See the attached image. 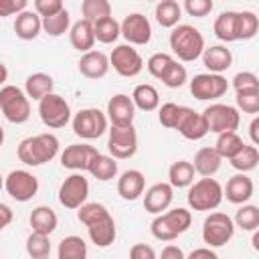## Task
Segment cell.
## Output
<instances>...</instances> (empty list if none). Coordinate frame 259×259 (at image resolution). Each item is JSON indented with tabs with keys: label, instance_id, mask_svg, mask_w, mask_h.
Returning a JSON list of instances; mask_svg holds the SVG:
<instances>
[{
	"label": "cell",
	"instance_id": "cell-2",
	"mask_svg": "<svg viewBox=\"0 0 259 259\" xmlns=\"http://www.w3.org/2000/svg\"><path fill=\"white\" fill-rule=\"evenodd\" d=\"M59 138L55 134H36L30 138H24L18 148H16V156L22 164L26 166H42L47 162H51L53 158H57L59 154Z\"/></svg>",
	"mask_w": 259,
	"mask_h": 259
},
{
	"label": "cell",
	"instance_id": "cell-32",
	"mask_svg": "<svg viewBox=\"0 0 259 259\" xmlns=\"http://www.w3.org/2000/svg\"><path fill=\"white\" fill-rule=\"evenodd\" d=\"M132 99L136 103L138 109L142 111H154L160 107V93L154 85L150 83H142V85H136L134 93H132Z\"/></svg>",
	"mask_w": 259,
	"mask_h": 259
},
{
	"label": "cell",
	"instance_id": "cell-26",
	"mask_svg": "<svg viewBox=\"0 0 259 259\" xmlns=\"http://www.w3.org/2000/svg\"><path fill=\"white\" fill-rule=\"evenodd\" d=\"M202 63L210 73H223L233 65V53L223 45H212L204 49Z\"/></svg>",
	"mask_w": 259,
	"mask_h": 259
},
{
	"label": "cell",
	"instance_id": "cell-4",
	"mask_svg": "<svg viewBox=\"0 0 259 259\" xmlns=\"http://www.w3.org/2000/svg\"><path fill=\"white\" fill-rule=\"evenodd\" d=\"M190 225H192L190 210L176 206V208H170V210L156 214V219L150 225V231H152L154 239L168 243V241H174L176 237H180L182 233H186L190 229Z\"/></svg>",
	"mask_w": 259,
	"mask_h": 259
},
{
	"label": "cell",
	"instance_id": "cell-34",
	"mask_svg": "<svg viewBox=\"0 0 259 259\" xmlns=\"http://www.w3.org/2000/svg\"><path fill=\"white\" fill-rule=\"evenodd\" d=\"M259 32V16L251 10L237 12L235 20V38L237 40H249Z\"/></svg>",
	"mask_w": 259,
	"mask_h": 259
},
{
	"label": "cell",
	"instance_id": "cell-12",
	"mask_svg": "<svg viewBox=\"0 0 259 259\" xmlns=\"http://www.w3.org/2000/svg\"><path fill=\"white\" fill-rule=\"evenodd\" d=\"M229 89V81L221 73H200L190 79V93L200 101H214Z\"/></svg>",
	"mask_w": 259,
	"mask_h": 259
},
{
	"label": "cell",
	"instance_id": "cell-50",
	"mask_svg": "<svg viewBox=\"0 0 259 259\" xmlns=\"http://www.w3.org/2000/svg\"><path fill=\"white\" fill-rule=\"evenodd\" d=\"M65 6H63V0H34V10L45 18V16H53L57 12H61Z\"/></svg>",
	"mask_w": 259,
	"mask_h": 259
},
{
	"label": "cell",
	"instance_id": "cell-47",
	"mask_svg": "<svg viewBox=\"0 0 259 259\" xmlns=\"http://www.w3.org/2000/svg\"><path fill=\"white\" fill-rule=\"evenodd\" d=\"M180 109H182V105H176L172 101L162 103L158 107V121L168 130H176V123H178V117H180Z\"/></svg>",
	"mask_w": 259,
	"mask_h": 259
},
{
	"label": "cell",
	"instance_id": "cell-57",
	"mask_svg": "<svg viewBox=\"0 0 259 259\" xmlns=\"http://www.w3.org/2000/svg\"><path fill=\"white\" fill-rule=\"evenodd\" d=\"M251 245H253V249L259 253V229H255V231H253V237H251Z\"/></svg>",
	"mask_w": 259,
	"mask_h": 259
},
{
	"label": "cell",
	"instance_id": "cell-44",
	"mask_svg": "<svg viewBox=\"0 0 259 259\" xmlns=\"http://www.w3.org/2000/svg\"><path fill=\"white\" fill-rule=\"evenodd\" d=\"M174 61H176V59H174L172 55H168V53H154V55L148 59L146 67H148V71H150L152 77L162 79L164 73L170 69V65H172Z\"/></svg>",
	"mask_w": 259,
	"mask_h": 259
},
{
	"label": "cell",
	"instance_id": "cell-53",
	"mask_svg": "<svg viewBox=\"0 0 259 259\" xmlns=\"http://www.w3.org/2000/svg\"><path fill=\"white\" fill-rule=\"evenodd\" d=\"M160 255H162V259H184V251L176 245H166Z\"/></svg>",
	"mask_w": 259,
	"mask_h": 259
},
{
	"label": "cell",
	"instance_id": "cell-24",
	"mask_svg": "<svg viewBox=\"0 0 259 259\" xmlns=\"http://www.w3.org/2000/svg\"><path fill=\"white\" fill-rule=\"evenodd\" d=\"M42 30V16L34 10H24L16 14L14 20V32L20 40H34Z\"/></svg>",
	"mask_w": 259,
	"mask_h": 259
},
{
	"label": "cell",
	"instance_id": "cell-52",
	"mask_svg": "<svg viewBox=\"0 0 259 259\" xmlns=\"http://www.w3.org/2000/svg\"><path fill=\"white\" fill-rule=\"evenodd\" d=\"M130 257L132 259H156V251L146 243H136L130 249Z\"/></svg>",
	"mask_w": 259,
	"mask_h": 259
},
{
	"label": "cell",
	"instance_id": "cell-15",
	"mask_svg": "<svg viewBox=\"0 0 259 259\" xmlns=\"http://www.w3.org/2000/svg\"><path fill=\"white\" fill-rule=\"evenodd\" d=\"M109 63H111L113 71L121 77H136L144 69L142 55L130 42L127 45H117L109 55Z\"/></svg>",
	"mask_w": 259,
	"mask_h": 259
},
{
	"label": "cell",
	"instance_id": "cell-54",
	"mask_svg": "<svg viewBox=\"0 0 259 259\" xmlns=\"http://www.w3.org/2000/svg\"><path fill=\"white\" fill-rule=\"evenodd\" d=\"M190 259H198V257H206V259H217V253L212 251V247H202V249H194L190 255H188Z\"/></svg>",
	"mask_w": 259,
	"mask_h": 259
},
{
	"label": "cell",
	"instance_id": "cell-36",
	"mask_svg": "<svg viewBox=\"0 0 259 259\" xmlns=\"http://www.w3.org/2000/svg\"><path fill=\"white\" fill-rule=\"evenodd\" d=\"M57 255H59V259H85L87 243L77 235H69L59 243Z\"/></svg>",
	"mask_w": 259,
	"mask_h": 259
},
{
	"label": "cell",
	"instance_id": "cell-41",
	"mask_svg": "<svg viewBox=\"0 0 259 259\" xmlns=\"http://www.w3.org/2000/svg\"><path fill=\"white\" fill-rule=\"evenodd\" d=\"M51 235H42V233H36L32 231L26 239V253L28 257L32 259H45L51 255Z\"/></svg>",
	"mask_w": 259,
	"mask_h": 259
},
{
	"label": "cell",
	"instance_id": "cell-7",
	"mask_svg": "<svg viewBox=\"0 0 259 259\" xmlns=\"http://www.w3.org/2000/svg\"><path fill=\"white\" fill-rule=\"evenodd\" d=\"M107 123H109V117L103 111H99L97 107H85L75 113L73 132L81 140H95V138H101L105 132H109Z\"/></svg>",
	"mask_w": 259,
	"mask_h": 259
},
{
	"label": "cell",
	"instance_id": "cell-46",
	"mask_svg": "<svg viewBox=\"0 0 259 259\" xmlns=\"http://www.w3.org/2000/svg\"><path fill=\"white\" fill-rule=\"evenodd\" d=\"M237 107L243 113H259V89H247V91H237Z\"/></svg>",
	"mask_w": 259,
	"mask_h": 259
},
{
	"label": "cell",
	"instance_id": "cell-43",
	"mask_svg": "<svg viewBox=\"0 0 259 259\" xmlns=\"http://www.w3.org/2000/svg\"><path fill=\"white\" fill-rule=\"evenodd\" d=\"M235 225L243 231H255L259 229V206L255 204H243L235 214Z\"/></svg>",
	"mask_w": 259,
	"mask_h": 259
},
{
	"label": "cell",
	"instance_id": "cell-28",
	"mask_svg": "<svg viewBox=\"0 0 259 259\" xmlns=\"http://www.w3.org/2000/svg\"><path fill=\"white\" fill-rule=\"evenodd\" d=\"M28 223H30L32 231L42 233V235H53L55 229H57V225H59V219H57V212L51 206L40 204V206L32 208Z\"/></svg>",
	"mask_w": 259,
	"mask_h": 259
},
{
	"label": "cell",
	"instance_id": "cell-16",
	"mask_svg": "<svg viewBox=\"0 0 259 259\" xmlns=\"http://www.w3.org/2000/svg\"><path fill=\"white\" fill-rule=\"evenodd\" d=\"M176 132L182 138L196 142V140H202L210 130H208V121H206L204 113H198L192 107L182 105L180 117H178V123H176Z\"/></svg>",
	"mask_w": 259,
	"mask_h": 259
},
{
	"label": "cell",
	"instance_id": "cell-51",
	"mask_svg": "<svg viewBox=\"0 0 259 259\" xmlns=\"http://www.w3.org/2000/svg\"><path fill=\"white\" fill-rule=\"evenodd\" d=\"M28 6V0H0V16L8 18L12 14L24 12Z\"/></svg>",
	"mask_w": 259,
	"mask_h": 259
},
{
	"label": "cell",
	"instance_id": "cell-6",
	"mask_svg": "<svg viewBox=\"0 0 259 259\" xmlns=\"http://www.w3.org/2000/svg\"><path fill=\"white\" fill-rule=\"evenodd\" d=\"M0 109L6 121L24 123L30 117V97L14 85H4L0 89Z\"/></svg>",
	"mask_w": 259,
	"mask_h": 259
},
{
	"label": "cell",
	"instance_id": "cell-21",
	"mask_svg": "<svg viewBox=\"0 0 259 259\" xmlns=\"http://www.w3.org/2000/svg\"><path fill=\"white\" fill-rule=\"evenodd\" d=\"M77 65H79V73L83 77H87V79H101V77L107 75V71L111 67L109 57L105 53L93 51V49L87 51V53H83Z\"/></svg>",
	"mask_w": 259,
	"mask_h": 259
},
{
	"label": "cell",
	"instance_id": "cell-42",
	"mask_svg": "<svg viewBox=\"0 0 259 259\" xmlns=\"http://www.w3.org/2000/svg\"><path fill=\"white\" fill-rule=\"evenodd\" d=\"M81 14L83 18L95 22L99 18L111 16V2L109 0H83L81 2Z\"/></svg>",
	"mask_w": 259,
	"mask_h": 259
},
{
	"label": "cell",
	"instance_id": "cell-56",
	"mask_svg": "<svg viewBox=\"0 0 259 259\" xmlns=\"http://www.w3.org/2000/svg\"><path fill=\"white\" fill-rule=\"evenodd\" d=\"M0 214H2V221H0V229H6L8 225H10V221H12V208L8 206V204H0Z\"/></svg>",
	"mask_w": 259,
	"mask_h": 259
},
{
	"label": "cell",
	"instance_id": "cell-11",
	"mask_svg": "<svg viewBox=\"0 0 259 259\" xmlns=\"http://www.w3.org/2000/svg\"><path fill=\"white\" fill-rule=\"evenodd\" d=\"M4 190L16 202H28L38 192V178L28 170H12L4 178Z\"/></svg>",
	"mask_w": 259,
	"mask_h": 259
},
{
	"label": "cell",
	"instance_id": "cell-27",
	"mask_svg": "<svg viewBox=\"0 0 259 259\" xmlns=\"http://www.w3.org/2000/svg\"><path fill=\"white\" fill-rule=\"evenodd\" d=\"M194 170L200 174V176H214L219 170H221V164H223V156L217 152V148L212 146H206V148H200L196 154H194Z\"/></svg>",
	"mask_w": 259,
	"mask_h": 259
},
{
	"label": "cell",
	"instance_id": "cell-39",
	"mask_svg": "<svg viewBox=\"0 0 259 259\" xmlns=\"http://www.w3.org/2000/svg\"><path fill=\"white\" fill-rule=\"evenodd\" d=\"M71 26L73 24H71V16H69L67 8H63L61 12H57L53 16H45L42 18V30L47 34H51V36H61V34L69 32Z\"/></svg>",
	"mask_w": 259,
	"mask_h": 259
},
{
	"label": "cell",
	"instance_id": "cell-10",
	"mask_svg": "<svg viewBox=\"0 0 259 259\" xmlns=\"http://www.w3.org/2000/svg\"><path fill=\"white\" fill-rule=\"evenodd\" d=\"M107 150L117 160H127L138 152V132L132 125H111L107 136Z\"/></svg>",
	"mask_w": 259,
	"mask_h": 259
},
{
	"label": "cell",
	"instance_id": "cell-35",
	"mask_svg": "<svg viewBox=\"0 0 259 259\" xmlns=\"http://www.w3.org/2000/svg\"><path fill=\"white\" fill-rule=\"evenodd\" d=\"M95 38L103 45H111L121 36V22H117L113 16H105L93 22Z\"/></svg>",
	"mask_w": 259,
	"mask_h": 259
},
{
	"label": "cell",
	"instance_id": "cell-48",
	"mask_svg": "<svg viewBox=\"0 0 259 259\" xmlns=\"http://www.w3.org/2000/svg\"><path fill=\"white\" fill-rule=\"evenodd\" d=\"M214 2L212 0H184V12L194 18H204L212 12Z\"/></svg>",
	"mask_w": 259,
	"mask_h": 259
},
{
	"label": "cell",
	"instance_id": "cell-40",
	"mask_svg": "<svg viewBox=\"0 0 259 259\" xmlns=\"http://www.w3.org/2000/svg\"><path fill=\"white\" fill-rule=\"evenodd\" d=\"M217 136H219V138H217L214 148H217V152L223 156V160H225V158L231 160V158L245 146V142L239 138L237 132H223V134H217Z\"/></svg>",
	"mask_w": 259,
	"mask_h": 259
},
{
	"label": "cell",
	"instance_id": "cell-22",
	"mask_svg": "<svg viewBox=\"0 0 259 259\" xmlns=\"http://www.w3.org/2000/svg\"><path fill=\"white\" fill-rule=\"evenodd\" d=\"M253 190L255 186H253V180L247 176V172H237L227 180L225 198L233 204H245L253 196Z\"/></svg>",
	"mask_w": 259,
	"mask_h": 259
},
{
	"label": "cell",
	"instance_id": "cell-13",
	"mask_svg": "<svg viewBox=\"0 0 259 259\" xmlns=\"http://www.w3.org/2000/svg\"><path fill=\"white\" fill-rule=\"evenodd\" d=\"M87 196H89V182L83 176V172H73L59 186V202L69 210L83 206L87 202Z\"/></svg>",
	"mask_w": 259,
	"mask_h": 259
},
{
	"label": "cell",
	"instance_id": "cell-18",
	"mask_svg": "<svg viewBox=\"0 0 259 259\" xmlns=\"http://www.w3.org/2000/svg\"><path fill=\"white\" fill-rule=\"evenodd\" d=\"M121 36L130 42V45H138L144 47L150 42L152 38V24L150 20L140 14V12H132L121 20Z\"/></svg>",
	"mask_w": 259,
	"mask_h": 259
},
{
	"label": "cell",
	"instance_id": "cell-5",
	"mask_svg": "<svg viewBox=\"0 0 259 259\" xmlns=\"http://www.w3.org/2000/svg\"><path fill=\"white\" fill-rule=\"evenodd\" d=\"M225 198V188L212 178V176H202L200 180L192 182L188 188V206L192 210H214Z\"/></svg>",
	"mask_w": 259,
	"mask_h": 259
},
{
	"label": "cell",
	"instance_id": "cell-19",
	"mask_svg": "<svg viewBox=\"0 0 259 259\" xmlns=\"http://www.w3.org/2000/svg\"><path fill=\"white\" fill-rule=\"evenodd\" d=\"M174 198V186L170 182H156L144 194V208L150 214H160L170 208Z\"/></svg>",
	"mask_w": 259,
	"mask_h": 259
},
{
	"label": "cell",
	"instance_id": "cell-17",
	"mask_svg": "<svg viewBox=\"0 0 259 259\" xmlns=\"http://www.w3.org/2000/svg\"><path fill=\"white\" fill-rule=\"evenodd\" d=\"M97 154V148L89 144H71L61 152V166L73 172H87Z\"/></svg>",
	"mask_w": 259,
	"mask_h": 259
},
{
	"label": "cell",
	"instance_id": "cell-58",
	"mask_svg": "<svg viewBox=\"0 0 259 259\" xmlns=\"http://www.w3.org/2000/svg\"><path fill=\"white\" fill-rule=\"evenodd\" d=\"M146 2H160V0H146Z\"/></svg>",
	"mask_w": 259,
	"mask_h": 259
},
{
	"label": "cell",
	"instance_id": "cell-55",
	"mask_svg": "<svg viewBox=\"0 0 259 259\" xmlns=\"http://www.w3.org/2000/svg\"><path fill=\"white\" fill-rule=\"evenodd\" d=\"M249 138L255 146H259V115H255L249 123Z\"/></svg>",
	"mask_w": 259,
	"mask_h": 259
},
{
	"label": "cell",
	"instance_id": "cell-38",
	"mask_svg": "<svg viewBox=\"0 0 259 259\" xmlns=\"http://www.w3.org/2000/svg\"><path fill=\"white\" fill-rule=\"evenodd\" d=\"M235 20H237V12L235 10H225V12H221L217 16V20L212 24V30H214L219 40H223V42L237 40L235 38Z\"/></svg>",
	"mask_w": 259,
	"mask_h": 259
},
{
	"label": "cell",
	"instance_id": "cell-8",
	"mask_svg": "<svg viewBox=\"0 0 259 259\" xmlns=\"http://www.w3.org/2000/svg\"><path fill=\"white\" fill-rule=\"evenodd\" d=\"M235 221L225 212H210L202 223V241L208 247H223L235 235Z\"/></svg>",
	"mask_w": 259,
	"mask_h": 259
},
{
	"label": "cell",
	"instance_id": "cell-30",
	"mask_svg": "<svg viewBox=\"0 0 259 259\" xmlns=\"http://www.w3.org/2000/svg\"><path fill=\"white\" fill-rule=\"evenodd\" d=\"M154 16L162 28H174L182 18V8L176 0H160L156 4Z\"/></svg>",
	"mask_w": 259,
	"mask_h": 259
},
{
	"label": "cell",
	"instance_id": "cell-9",
	"mask_svg": "<svg viewBox=\"0 0 259 259\" xmlns=\"http://www.w3.org/2000/svg\"><path fill=\"white\" fill-rule=\"evenodd\" d=\"M38 115L47 127L59 130L71 121V107L59 93H49L38 101Z\"/></svg>",
	"mask_w": 259,
	"mask_h": 259
},
{
	"label": "cell",
	"instance_id": "cell-29",
	"mask_svg": "<svg viewBox=\"0 0 259 259\" xmlns=\"http://www.w3.org/2000/svg\"><path fill=\"white\" fill-rule=\"evenodd\" d=\"M53 87H55V81H53V77L47 75V73H32V75H28L26 81H24V91H26V95H28L30 99H34V101H40L45 95L53 93Z\"/></svg>",
	"mask_w": 259,
	"mask_h": 259
},
{
	"label": "cell",
	"instance_id": "cell-49",
	"mask_svg": "<svg viewBox=\"0 0 259 259\" xmlns=\"http://www.w3.org/2000/svg\"><path fill=\"white\" fill-rule=\"evenodd\" d=\"M235 91H247V89H259V77L251 71H239L233 77Z\"/></svg>",
	"mask_w": 259,
	"mask_h": 259
},
{
	"label": "cell",
	"instance_id": "cell-1",
	"mask_svg": "<svg viewBox=\"0 0 259 259\" xmlns=\"http://www.w3.org/2000/svg\"><path fill=\"white\" fill-rule=\"evenodd\" d=\"M77 219H79V223H83L87 227L89 239H91V243L95 247L105 249L115 241V237H117L115 221L109 214L105 204H101V202H85L83 206H79Z\"/></svg>",
	"mask_w": 259,
	"mask_h": 259
},
{
	"label": "cell",
	"instance_id": "cell-3",
	"mask_svg": "<svg viewBox=\"0 0 259 259\" xmlns=\"http://www.w3.org/2000/svg\"><path fill=\"white\" fill-rule=\"evenodd\" d=\"M170 49L180 61L192 63L198 57H202L206 47L204 36L198 28H194L192 24H176L170 32Z\"/></svg>",
	"mask_w": 259,
	"mask_h": 259
},
{
	"label": "cell",
	"instance_id": "cell-20",
	"mask_svg": "<svg viewBox=\"0 0 259 259\" xmlns=\"http://www.w3.org/2000/svg\"><path fill=\"white\" fill-rule=\"evenodd\" d=\"M136 103L130 95L117 93L107 101V117L111 125H132L136 117Z\"/></svg>",
	"mask_w": 259,
	"mask_h": 259
},
{
	"label": "cell",
	"instance_id": "cell-33",
	"mask_svg": "<svg viewBox=\"0 0 259 259\" xmlns=\"http://www.w3.org/2000/svg\"><path fill=\"white\" fill-rule=\"evenodd\" d=\"M194 164L188 160H178L168 168V182L174 188H186L194 182Z\"/></svg>",
	"mask_w": 259,
	"mask_h": 259
},
{
	"label": "cell",
	"instance_id": "cell-23",
	"mask_svg": "<svg viewBox=\"0 0 259 259\" xmlns=\"http://www.w3.org/2000/svg\"><path fill=\"white\" fill-rule=\"evenodd\" d=\"M146 188V176L140 170H125L117 178V194L123 200H138L144 194Z\"/></svg>",
	"mask_w": 259,
	"mask_h": 259
},
{
	"label": "cell",
	"instance_id": "cell-25",
	"mask_svg": "<svg viewBox=\"0 0 259 259\" xmlns=\"http://www.w3.org/2000/svg\"><path fill=\"white\" fill-rule=\"evenodd\" d=\"M69 40L73 45V49H77L79 53H87L93 49L95 45V28H93V22L87 20V18H81L77 22H73L71 30H69Z\"/></svg>",
	"mask_w": 259,
	"mask_h": 259
},
{
	"label": "cell",
	"instance_id": "cell-31",
	"mask_svg": "<svg viewBox=\"0 0 259 259\" xmlns=\"http://www.w3.org/2000/svg\"><path fill=\"white\" fill-rule=\"evenodd\" d=\"M117 158H113L111 154L105 156V154H97L89 166V174L93 178H97L99 182H107V180H113L117 176Z\"/></svg>",
	"mask_w": 259,
	"mask_h": 259
},
{
	"label": "cell",
	"instance_id": "cell-37",
	"mask_svg": "<svg viewBox=\"0 0 259 259\" xmlns=\"http://www.w3.org/2000/svg\"><path fill=\"white\" fill-rule=\"evenodd\" d=\"M229 162H231V166H233L237 172H251V170H255L257 164H259V148L245 144Z\"/></svg>",
	"mask_w": 259,
	"mask_h": 259
},
{
	"label": "cell",
	"instance_id": "cell-45",
	"mask_svg": "<svg viewBox=\"0 0 259 259\" xmlns=\"http://www.w3.org/2000/svg\"><path fill=\"white\" fill-rule=\"evenodd\" d=\"M166 87H170V89H178V87H182L186 81H188V73H186V67L184 65H180L178 61H174L172 65H170V69L164 73V77L160 79Z\"/></svg>",
	"mask_w": 259,
	"mask_h": 259
},
{
	"label": "cell",
	"instance_id": "cell-14",
	"mask_svg": "<svg viewBox=\"0 0 259 259\" xmlns=\"http://www.w3.org/2000/svg\"><path fill=\"white\" fill-rule=\"evenodd\" d=\"M202 113L208 121V130L214 132V134L237 132V127L241 123L239 107H233V105H227V103H210Z\"/></svg>",
	"mask_w": 259,
	"mask_h": 259
}]
</instances>
